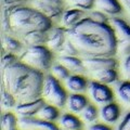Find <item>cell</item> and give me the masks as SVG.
<instances>
[{
	"label": "cell",
	"mask_w": 130,
	"mask_h": 130,
	"mask_svg": "<svg viewBox=\"0 0 130 130\" xmlns=\"http://www.w3.org/2000/svg\"><path fill=\"white\" fill-rule=\"evenodd\" d=\"M68 39L75 44L79 54L91 56H114L117 52V40L113 27L93 19L84 18L67 29Z\"/></svg>",
	"instance_id": "cell-1"
},
{
	"label": "cell",
	"mask_w": 130,
	"mask_h": 130,
	"mask_svg": "<svg viewBox=\"0 0 130 130\" xmlns=\"http://www.w3.org/2000/svg\"><path fill=\"white\" fill-rule=\"evenodd\" d=\"M3 86L19 102L40 98L43 90V75L37 68L18 61L3 70Z\"/></svg>",
	"instance_id": "cell-2"
},
{
	"label": "cell",
	"mask_w": 130,
	"mask_h": 130,
	"mask_svg": "<svg viewBox=\"0 0 130 130\" xmlns=\"http://www.w3.org/2000/svg\"><path fill=\"white\" fill-rule=\"evenodd\" d=\"M7 21L9 29L22 36L34 31H48L52 28L50 18L37 9L27 7H16L11 9Z\"/></svg>",
	"instance_id": "cell-3"
},
{
	"label": "cell",
	"mask_w": 130,
	"mask_h": 130,
	"mask_svg": "<svg viewBox=\"0 0 130 130\" xmlns=\"http://www.w3.org/2000/svg\"><path fill=\"white\" fill-rule=\"evenodd\" d=\"M51 51L42 44L29 46L21 56V61L39 71L49 70L52 62Z\"/></svg>",
	"instance_id": "cell-4"
},
{
	"label": "cell",
	"mask_w": 130,
	"mask_h": 130,
	"mask_svg": "<svg viewBox=\"0 0 130 130\" xmlns=\"http://www.w3.org/2000/svg\"><path fill=\"white\" fill-rule=\"evenodd\" d=\"M42 93L49 102L56 107H63L67 102L66 91L61 86L59 79L55 76L48 75L44 77Z\"/></svg>",
	"instance_id": "cell-5"
},
{
	"label": "cell",
	"mask_w": 130,
	"mask_h": 130,
	"mask_svg": "<svg viewBox=\"0 0 130 130\" xmlns=\"http://www.w3.org/2000/svg\"><path fill=\"white\" fill-rule=\"evenodd\" d=\"M111 24L115 31L117 40V50L123 54H130V26L123 19L114 18Z\"/></svg>",
	"instance_id": "cell-6"
},
{
	"label": "cell",
	"mask_w": 130,
	"mask_h": 130,
	"mask_svg": "<svg viewBox=\"0 0 130 130\" xmlns=\"http://www.w3.org/2000/svg\"><path fill=\"white\" fill-rule=\"evenodd\" d=\"M89 92L92 99L99 104H107L113 102V91L106 86V84L100 81H91L89 84Z\"/></svg>",
	"instance_id": "cell-7"
},
{
	"label": "cell",
	"mask_w": 130,
	"mask_h": 130,
	"mask_svg": "<svg viewBox=\"0 0 130 130\" xmlns=\"http://www.w3.org/2000/svg\"><path fill=\"white\" fill-rule=\"evenodd\" d=\"M84 64L86 70L95 73L106 68H116L117 61L113 56H91L85 58Z\"/></svg>",
	"instance_id": "cell-8"
},
{
	"label": "cell",
	"mask_w": 130,
	"mask_h": 130,
	"mask_svg": "<svg viewBox=\"0 0 130 130\" xmlns=\"http://www.w3.org/2000/svg\"><path fill=\"white\" fill-rule=\"evenodd\" d=\"M34 5L36 9L50 19L59 18L63 12L62 0H35Z\"/></svg>",
	"instance_id": "cell-9"
},
{
	"label": "cell",
	"mask_w": 130,
	"mask_h": 130,
	"mask_svg": "<svg viewBox=\"0 0 130 130\" xmlns=\"http://www.w3.org/2000/svg\"><path fill=\"white\" fill-rule=\"evenodd\" d=\"M46 105L43 98H38V99L25 101V102H19L15 105V111L21 116H34L38 114L42 106Z\"/></svg>",
	"instance_id": "cell-10"
},
{
	"label": "cell",
	"mask_w": 130,
	"mask_h": 130,
	"mask_svg": "<svg viewBox=\"0 0 130 130\" xmlns=\"http://www.w3.org/2000/svg\"><path fill=\"white\" fill-rule=\"evenodd\" d=\"M19 121L23 128H30L35 130H59L53 121L35 118L34 116H21Z\"/></svg>",
	"instance_id": "cell-11"
},
{
	"label": "cell",
	"mask_w": 130,
	"mask_h": 130,
	"mask_svg": "<svg viewBox=\"0 0 130 130\" xmlns=\"http://www.w3.org/2000/svg\"><path fill=\"white\" fill-rule=\"evenodd\" d=\"M67 30L64 27H55L51 28L50 32L48 34V40L47 43L52 50H59L62 49L65 40H66Z\"/></svg>",
	"instance_id": "cell-12"
},
{
	"label": "cell",
	"mask_w": 130,
	"mask_h": 130,
	"mask_svg": "<svg viewBox=\"0 0 130 130\" xmlns=\"http://www.w3.org/2000/svg\"><path fill=\"white\" fill-rule=\"evenodd\" d=\"M60 63L63 64L70 72L74 73H84L86 71L84 61L76 58V55H63L60 58Z\"/></svg>",
	"instance_id": "cell-13"
},
{
	"label": "cell",
	"mask_w": 130,
	"mask_h": 130,
	"mask_svg": "<svg viewBox=\"0 0 130 130\" xmlns=\"http://www.w3.org/2000/svg\"><path fill=\"white\" fill-rule=\"evenodd\" d=\"M120 109L119 106L114 102H109L106 105H104L101 109V117L104 121L108 124H114L119 118Z\"/></svg>",
	"instance_id": "cell-14"
},
{
	"label": "cell",
	"mask_w": 130,
	"mask_h": 130,
	"mask_svg": "<svg viewBox=\"0 0 130 130\" xmlns=\"http://www.w3.org/2000/svg\"><path fill=\"white\" fill-rule=\"evenodd\" d=\"M67 107L70 111L74 112V113H80L83 112V109L89 104L87 98L79 94V93H74V94H71L67 98Z\"/></svg>",
	"instance_id": "cell-15"
},
{
	"label": "cell",
	"mask_w": 130,
	"mask_h": 130,
	"mask_svg": "<svg viewBox=\"0 0 130 130\" xmlns=\"http://www.w3.org/2000/svg\"><path fill=\"white\" fill-rule=\"evenodd\" d=\"M88 81L81 75H71L66 79V87L68 90L74 92H83L87 89Z\"/></svg>",
	"instance_id": "cell-16"
},
{
	"label": "cell",
	"mask_w": 130,
	"mask_h": 130,
	"mask_svg": "<svg viewBox=\"0 0 130 130\" xmlns=\"http://www.w3.org/2000/svg\"><path fill=\"white\" fill-rule=\"evenodd\" d=\"M98 8L107 14H119L121 12V6L118 0H96Z\"/></svg>",
	"instance_id": "cell-17"
},
{
	"label": "cell",
	"mask_w": 130,
	"mask_h": 130,
	"mask_svg": "<svg viewBox=\"0 0 130 130\" xmlns=\"http://www.w3.org/2000/svg\"><path fill=\"white\" fill-rule=\"evenodd\" d=\"M84 19V10L81 9H72L66 10L62 15V20L65 26L72 27Z\"/></svg>",
	"instance_id": "cell-18"
},
{
	"label": "cell",
	"mask_w": 130,
	"mask_h": 130,
	"mask_svg": "<svg viewBox=\"0 0 130 130\" xmlns=\"http://www.w3.org/2000/svg\"><path fill=\"white\" fill-rule=\"evenodd\" d=\"M61 126L66 130H80L83 127L80 119L72 114H64L60 118Z\"/></svg>",
	"instance_id": "cell-19"
},
{
	"label": "cell",
	"mask_w": 130,
	"mask_h": 130,
	"mask_svg": "<svg viewBox=\"0 0 130 130\" xmlns=\"http://www.w3.org/2000/svg\"><path fill=\"white\" fill-rule=\"evenodd\" d=\"M93 75L96 78L98 81L103 84H112L115 83L118 78V75H117V72L115 68H106V70H102L99 72L93 73Z\"/></svg>",
	"instance_id": "cell-20"
},
{
	"label": "cell",
	"mask_w": 130,
	"mask_h": 130,
	"mask_svg": "<svg viewBox=\"0 0 130 130\" xmlns=\"http://www.w3.org/2000/svg\"><path fill=\"white\" fill-rule=\"evenodd\" d=\"M48 34L47 31H34L30 34L24 36V41L28 46H37V44H42L47 42Z\"/></svg>",
	"instance_id": "cell-21"
},
{
	"label": "cell",
	"mask_w": 130,
	"mask_h": 130,
	"mask_svg": "<svg viewBox=\"0 0 130 130\" xmlns=\"http://www.w3.org/2000/svg\"><path fill=\"white\" fill-rule=\"evenodd\" d=\"M38 115L40 118H42L44 120L48 121H54L55 119L59 118V109L56 108L55 105H48L46 104L39 111Z\"/></svg>",
	"instance_id": "cell-22"
},
{
	"label": "cell",
	"mask_w": 130,
	"mask_h": 130,
	"mask_svg": "<svg viewBox=\"0 0 130 130\" xmlns=\"http://www.w3.org/2000/svg\"><path fill=\"white\" fill-rule=\"evenodd\" d=\"M16 124H18L16 117L12 113L8 112V113H5L2 115L1 126H2V129L3 130H10V129L16 128Z\"/></svg>",
	"instance_id": "cell-23"
},
{
	"label": "cell",
	"mask_w": 130,
	"mask_h": 130,
	"mask_svg": "<svg viewBox=\"0 0 130 130\" xmlns=\"http://www.w3.org/2000/svg\"><path fill=\"white\" fill-rule=\"evenodd\" d=\"M1 104L7 108H12L15 107L16 104V99L15 96L12 94L11 92H9L3 86L2 91H1Z\"/></svg>",
	"instance_id": "cell-24"
},
{
	"label": "cell",
	"mask_w": 130,
	"mask_h": 130,
	"mask_svg": "<svg viewBox=\"0 0 130 130\" xmlns=\"http://www.w3.org/2000/svg\"><path fill=\"white\" fill-rule=\"evenodd\" d=\"M51 71H52V74L53 76H55L58 79L61 80H66L68 77H70V71L67 70L66 67L64 66L63 64H55L51 67Z\"/></svg>",
	"instance_id": "cell-25"
},
{
	"label": "cell",
	"mask_w": 130,
	"mask_h": 130,
	"mask_svg": "<svg viewBox=\"0 0 130 130\" xmlns=\"http://www.w3.org/2000/svg\"><path fill=\"white\" fill-rule=\"evenodd\" d=\"M81 115H83V118L88 121V123H92L98 118V109L94 105L92 104H88L86 107L83 109L81 112Z\"/></svg>",
	"instance_id": "cell-26"
},
{
	"label": "cell",
	"mask_w": 130,
	"mask_h": 130,
	"mask_svg": "<svg viewBox=\"0 0 130 130\" xmlns=\"http://www.w3.org/2000/svg\"><path fill=\"white\" fill-rule=\"evenodd\" d=\"M3 46L7 48L8 51L10 52H16L20 51L22 48V44L19 40H16L15 38L11 37V36H6L3 38Z\"/></svg>",
	"instance_id": "cell-27"
},
{
	"label": "cell",
	"mask_w": 130,
	"mask_h": 130,
	"mask_svg": "<svg viewBox=\"0 0 130 130\" xmlns=\"http://www.w3.org/2000/svg\"><path fill=\"white\" fill-rule=\"evenodd\" d=\"M118 95L125 102L130 103V81H124L119 85Z\"/></svg>",
	"instance_id": "cell-28"
},
{
	"label": "cell",
	"mask_w": 130,
	"mask_h": 130,
	"mask_svg": "<svg viewBox=\"0 0 130 130\" xmlns=\"http://www.w3.org/2000/svg\"><path fill=\"white\" fill-rule=\"evenodd\" d=\"M71 1L74 3L75 7L84 11L91 10L92 7L94 6V0H71Z\"/></svg>",
	"instance_id": "cell-29"
},
{
	"label": "cell",
	"mask_w": 130,
	"mask_h": 130,
	"mask_svg": "<svg viewBox=\"0 0 130 130\" xmlns=\"http://www.w3.org/2000/svg\"><path fill=\"white\" fill-rule=\"evenodd\" d=\"M62 50L66 55H77V54H79V52H78V50H77V48L75 47V44L73 43L70 39H68L67 41H65Z\"/></svg>",
	"instance_id": "cell-30"
},
{
	"label": "cell",
	"mask_w": 130,
	"mask_h": 130,
	"mask_svg": "<svg viewBox=\"0 0 130 130\" xmlns=\"http://www.w3.org/2000/svg\"><path fill=\"white\" fill-rule=\"evenodd\" d=\"M15 62H18V58H16L14 54H12V53H8V54H6V55L2 58V61H1L2 71L5 70L6 67L9 66V65L13 64V63H15Z\"/></svg>",
	"instance_id": "cell-31"
},
{
	"label": "cell",
	"mask_w": 130,
	"mask_h": 130,
	"mask_svg": "<svg viewBox=\"0 0 130 130\" xmlns=\"http://www.w3.org/2000/svg\"><path fill=\"white\" fill-rule=\"evenodd\" d=\"M90 18L93 19L96 22H100V23H107V21H108V19L106 18V15H105L103 12H100V11H93V12H91Z\"/></svg>",
	"instance_id": "cell-32"
},
{
	"label": "cell",
	"mask_w": 130,
	"mask_h": 130,
	"mask_svg": "<svg viewBox=\"0 0 130 130\" xmlns=\"http://www.w3.org/2000/svg\"><path fill=\"white\" fill-rule=\"evenodd\" d=\"M117 130H130V112L125 115L121 123L118 125Z\"/></svg>",
	"instance_id": "cell-33"
},
{
	"label": "cell",
	"mask_w": 130,
	"mask_h": 130,
	"mask_svg": "<svg viewBox=\"0 0 130 130\" xmlns=\"http://www.w3.org/2000/svg\"><path fill=\"white\" fill-rule=\"evenodd\" d=\"M89 130H113L111 127H108L106 125H103V124H95V125H92Z\"/></svg>",
	"instance_id": "cell-34"
},
{
	"label": "cell",
	"mask_w": 130,
	"mask_h": 130,
	"mask_svg": "<svg viewBox=\"0 0 130 130\" xmlns=\"http://www.w3.org/2000/svg\"><path fill=\"white\" fill-rule=\"evenodd\" d=\"M124 70H125V73H126V75H127V77L130 78V54H128V56L125 60Z\"/></svg>",
	"instance_id": "cell-35"
},
{
	"label": "cell",
	"mask_w": 130,
	"mask_h": 130,
	"mask_svg": "<svg viewBox=\"0 0 130 130\" xmlns=\"http://www.w3.org/2000/svg\"><path fill=\"white\" fill-rule=\"evenodd\" d=\"M123 1H124V3L126 5V7L128 8V10L130 12V0H123Z\"/></svg>",
	"instance_id": "cell-36"
},
{
	"label": "cell",
	"mask_w": 130,
	"mask_h": 130,
	"mask_svg": "<svg viewBox=\"0 0 130 130\" xmlns=\"http://www.w3.org/2000/svg\"><path fill=\"white\" fill-rule=\"evenodd\" d=\"M10 130H16V128H13V129H10Z\"/></svg>",
	"instance_id": "cell-37"
}]
</instances>
